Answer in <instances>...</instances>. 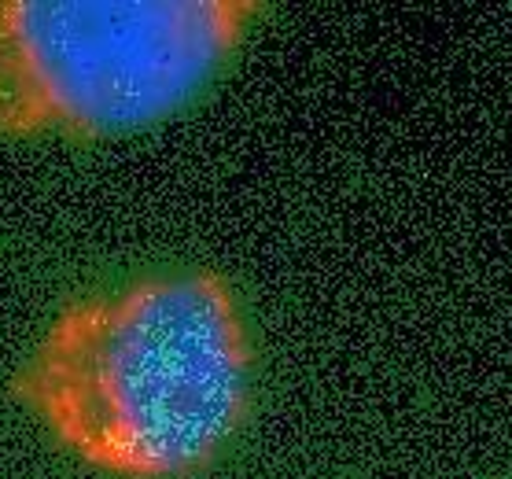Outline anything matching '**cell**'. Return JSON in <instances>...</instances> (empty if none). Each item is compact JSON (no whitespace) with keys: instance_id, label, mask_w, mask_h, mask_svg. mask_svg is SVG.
<instances>
[{"instance_id":"obj_1","label":"cell","mask_w":512,"mask_h":479,"mask_svg":"<svg viewBox=\"0 0 512 479\" xmlns=\"http://www.w3.org/2000/svg\"><path fill=\"white\" fill-rule=\"evenodd\" d=\"M255 395L244 310L210 269H163L63 303L12 373L52 443L115 479H192Z\"/></svg>"},{"instance_id":"obj_2","label":"cell","mask_w":512,"mask_h":479,"mask_svg":"<svg viewBox=\"0 0 512 479\" xmlns=\"http://www.w3.org/2000/svg\"><path fill=\"white\" fill-rule=\"evenodd\" d=\"M255 0H0V137L111 141L185 111Z\"/></svg>"}]
</instances>
